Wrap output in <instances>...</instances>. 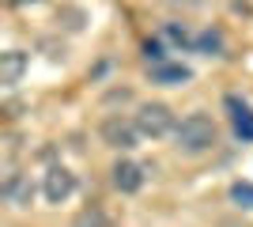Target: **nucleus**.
I'll use <instances>...</instances> for the list:
<instances>
[{"mask_svg": "<svg viewBox=\"0 0 253 227\" xmlns=\"http://www.w3.org/2000/svg\"><path fill=\"white\" fill-rule=\"evenodd\" d=\"M219 144V129H215V121L208 118V114H189V118L178 121V133H174V148L181 151V155H204V151H211Z\"/></svg>", "mask_w": 253, "mask_h": 227, "instance_id": "obj_1", "label": "nucleus"}, {"mask_svg": "<svg viewBox=\"0 0 253 227\" xmlns=\"http://www.w3.org/2000/svg\"><path fill=\"white\" fill-rule=\"evenodd\" d=\"M132 121H136L140 136H151V140H163L170 133H178V118H174V110L167 102H144Z\"/></svg>", "mask_w": 253, "mask_h": 227, "instance_id": "obj_2", "label": "nucleus"}, {"mask_svg": "<svg viewBox=\"0 0 253 227\" xmlns=\"http://www.w3.org/2000/svg\"><path fill=\"white\" fill-rule=\"evenodd\" d=\"M98 136H102L106 148H114V151H128V148H136L140 129H136V121L121 118V114H110V118L98 125Z\"/></svg>", "mask_w": 253, "mask_h": 227, "instance_id": "obj_3", "label": "nucleus"}, {"mask_svg": "<svg viewBox=\"0 0 253 227\" xmlns=\"http://www.w3.org/2000/svg\"><path fill=\"white\" fill-rule=\"evenodd\" d=\"M110 182H114L117 193H140L144 182H148V174H144V167L136 159H117L110 167Z\"/></svg>", "mask_w": 253, "mask_h": 227, "instance_id": "obj_4", "label": "nucleus"}, {"mask_svg": "<svg viewBox=\"0 0 253 227\" xmlns=\"http://www.w3.org/2000/svg\"><path fill=\"white\" fill-rule=\"evenodd\" d=\"M0 193H4V201H8L11 208H31V201H34V182H31V174L8 171V174H4V182H0Z\"/></svg>", "mask_w": 253, "mask_h": 227, "instance_id": "obj_5", "label": "nucleus"}, {"mask_svg": "<svg viewBox=\"0 0 253 227\" xmlns=\"http://www.w3.org/2000/svg\"><path fill=\"white\" fill-rule=\"evenodd\" d=\"M42 193L49 205H61V201H68V197L76 193V174L68 171V167H49L42 178Z\"/></svg>", "mask_w": 253, "mask_h": 227, "instance_id": "obj_6", "label": "nucleus"}, {"mask_svg": "<svg viewBox=\"0 0 253 227\" xmlns=\"http://www.w3.org/2000/svg\"><path fill=\"white\" fill-rule=\"evenodd\" d=\"M148 76H151V84H163V87H181V84L193 80L189 68L174 65V61H155V65H148Z\"/></svg>", "mask_w": 253, "mask_h": 227, "instance_id": "obj_7", "label": "nucleus"}, {"mask_svg": "<svg viewBox=\"0 0 253 227\" xmlns=\"http://www.w3.org/2000/svg\"><path fill=\"white\" fill-rule=\"evenodd\" d=\"M27 65H31V57L23 53V49H8V53H0V84L15 87L23 80V72H27Z\"/></svg>", "mask_w": 253, "mask_h": 227, "instance_id": "obj_8", "label": "nucleus"}, {"mask_svg": "<svg viewBox=\"0 0 253 227\" xmlns=\"http://www.w3.org/2000/svg\"><path fill=\"white\" fill-rule=\"evenodd\" d=\"M68 227H110V216H106L102 205H87V208H80V212L72 216Z\"/></svg>", "mask_w": 253, "mask_h": 227, "instance_id": "obj_9", "label": "nucleus"}, {"mask_svg": "<svg viewBox=\"0 0 253 227\" xmlns=\"http://www.w3.org/2000/svg\"><path fill=\"white\" fill-rule=\"evenodd\" d=\"M197 49H201L204 57H223L227 42H223L219 31H201V34H197Z\"/></svg>", "mask_w": 253, "mask_h": 227, "instance_id": "obj_10", "label": "nucleus"}, {"mask_svg": "<svg viewBox=\"0 0 253 227\" xmlns=\"http://www.w3.org/2000/svg\"><path fill=\"white\" fill-rule=\"evenodd\" d=\"M57 19L68 27V31H84V23H87V15H84V8H76V4H61V11H57Z\"/></svg>", "mask_w": 253, "mask_h": 227, "instance_id": "obj_11", "label": "nucleus"}, {"mask_svg": "<svg viewBox=\"0 0 253 227\" xmlns=\"http://www.w3.org/2000/svg\"><path fill=\"white\" fill-rule=\"evenodd\" d=\"M231 201L238 208H253V185L250 182H234L231 185Z\"/></svg>", "mask_w": 253, "mask_h": 227, "instance_id": "obj_12", "label": "nucleus"}, {"mask_svg": "<svg viewBox=\"0 0 253 227\" xmlns=\"http://www.w3.org/2000/svg\"><path fill=\"white\" fill-rule=\"evenodd\" d=\"M234 129H238V136L253 140V114L250 110H238V114H234Z\"/></svg>", "mask_w": 253, "mask_h": 227, "instance_id": "obj_13", "label": "nucleus"}, {"mask_svg": "<svg viewBox=\"0 0 253 227\" xmlns=\"http://www.w3.org/2000/svg\"><path fill=\"white\" fill-rule=\"evenodd\" d=\"M144 53H148V61L155 65V61H163V45H159V42H148V45H144Z\"/></svg>", "mask_w": 253, "mask_h": 227, "instance_id": "obj_14", "label": "nucleus"}]
</instances>
